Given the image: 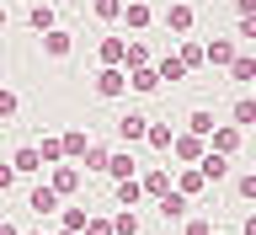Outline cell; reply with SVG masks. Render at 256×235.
Wrapping results in <instances>:
<instances>
[{
  "label": "cell",
  "instance_id": "cell-1",
  "mask_svg": "<svg viewBox=\"0 0 256 235\" xmlns=\"http://www.w3.org/2000/svg\"><path fill=\"white\" fill-rule=\"evenodd\" d=\"M198 171H203V176H214V182H219V176L230 171V166H224V150H208V155H203V166H198Z\"/></svg>",
  "mask_w": 256,
  "mask_h": 235
},
{
  "label": "cell",
  "instance_id": "cell-2",
  "mask_svg": "<svg viewBox=\"0 0 256 235\" xmlns=\"http://www.w3.org/2000/svg\"><path fill=\"white\" fill-rule=\"evenodd\" d=\"M203 54H208L214 64H235V43H224V38H219V43H208Z\"/></svg>",
  "mask_w": 256,
  "mask_h": 235
},
{
  "label": "cell",
  "instance_id": "cell-3",
  "mask_svg": "<svg viewBox=\"0 0 256 235\" xmlns=\"http://www.w3.org/2000/svg\"><path fill=\"white\" fill-rule=\"evenodd\" d=\"M96 91H102V96H118V91H123V75H118V70H102Z\"/></svg>",
  "mask_w": 256,
  "mask_h": 235
},
{
  "label": "cell",
  "instance_id": "cell-4",
  "mask_svg": "<svg viewBox=\"0 0 256 235\" xmlns=\"http://www.w3.org/2000/svg\"><path fill=\"white\" fill-rule=\"evenodd\" d=\"M102 59H107V64L128 59V43H123V38H107V43H102Z\"/></svg>",
  "mask_w": 256,
  "mask_h": 235
},
{
  "label": "cell",
  "instance_id": "cell-5",
  "mask_svg": "<svg viewBox=\"0 0 256 235\" xmlns=\"http://www.w3.org/2000/svg\"><path fill=\"white\" fill-rule=\"evenodd\" d=\"M144 134H150L144 118H139V112H128V118H123V139H144Z\"/></svg>",
  "mask_w": 256,
  "mask_h": 235
},
{
  "label": "cell",
  "instance_id": "cell-6",
  "mask_svg": "<svg viewBox=\"0 0 256 235\" xmlns=\"http://www.w3.org/2000/svg\"><path fill=\"white\" fill-rule=\"evenodd\" d=\"M166 22H171L176 32H187V27H192V6H171V16H166Z\"/></svg>",
  "mask_w": 256,
  "mask_h": 235
},
{
  "label": "cell",
  "instance_id": "cell-7",
  "mask_svg": "<svg viewBox=\"0 0 256 235\" xmlns=\"http://www.w3.org/2000/svg\"><path fill=\"white\" fill-rule=\"evenodd\" d=\"M182 208H187V198H182V192H166V203H160V214H166V219H176Z\"/></svg>",
  "mask_w": 256,
  "mask_h": 235
},
{
  "label": "cell",
  "instance_id": "cell-8",
  "mask_svg": "<svg viewBox=\"0 0 256 235\" xmlns=\"http://www.w3.org/2000/svg\"><path fill=\"white\" fill-rule=\"evenodd\" d=\"M43 48H48V54H64V48H70V32H54V27H48Z\"/></svg>",
  "mask_w": 256,
  "mask_h": 235
},
{
  "label": "cell",
  "instance_id": "cell-9",
  "mask_svg": "<svg viewBox=\"0 0 256 235\" xmlns=\"http://www.w3.org/2000/svg\"><path fill=\"white\" fill-rule=\"evenodd\" d=\"M235 139H240L235 128H219V134H214V150H224V155H230V150H235Z\"/></svg>",
  "mask_w": 256,
  "mask_h": 235
},
{
  "label": "cell",
  "instance_id": "cell-10",
  "mask_svg": "<svg viewBox=\"0 0 256 235\" xmlns=\"http://www.w3.org/2000/svg\"><path fill=\"white\" fill-rule=\"evenodd\" d=\"M38 166H43L38 150H22V155H16V171H38Z\"/></svg>",
  "mask_w": 256,
  "mask_h": 235
},
{
  "label": "cell",
  "instance_id": "cell-11",
  "mask_svg": "<svg viewBox=\"0 0 256 235\" xmlns=\"http://www.w3.org/2000/svg\"><path fill=\"white\" fill-rule=\"evenodd\" d=\"M32 27L48 32V27H54V11H48V6H32Z\"/></svg>",
  "mask_w": 256,
  "mask_h": 235
},
{
  "label": "cell",
  "instance_id": "cell-12",
  "mask_svg": "<svg viewBox=\"0 0 256 235\" xmlns=\"http://www.w3.org/2000/svg\"><path fill=\"white\" fill-rule=\"evenodd\" d=\"M134 86H139V91H155V86H160V75H155V70H144V64H139V75H134Z\"/></svg>",
  "mask_w": 256,
  "mask_h": 235
},
{
  "label": "cell",
  "instance_id": "cell-13",
  "mask_svg": "<svg viewBox=\"0 0 256 235\" xmlns=\"http://www.w3.org/2000/svg\"><path fill=\"white\" fill-rule=\"evenodd\" d=\"M144 22H150V6H139V0H134V6H128V27H144Z\"/></svg>",
  "mask_w": 256,
  "mask_h": 235
},
{
  "label": "cell",
  "instance_id": "cell-14",
  "mask_svg": "<svg viewBox=\"0 0 256 235\" xmlns=\"http://www.w3.org/2000/svg\"><path fill=\"white\" fill-rule=\"evenodd\" d=\"M235 123H256V102H235Z\"/></svg>",
  "mask_w": 256,
  "mask_h": 235
},
{
  "label": "cell",
  "instance_id": "cell-15",
  "mask_svg": "<svg viewBox=\"0 0 256 235\" xmlns=\"http://www.w3.org/2000/svg\"><path fill=\"white\" fill-rule=\"evenodd\" d=\"M192 134H214V118L208 112H192Z\"/></svg>",
  "mask_w": 256,
  "mask_h": 235
},
{
  "label": "cell",
  "instance_id": "cell-16",
  "mask_svg": "<svg viewBox=\"0 0 256 235\" xmlns=\"http://www.w3.org/2000/svg\"><path fill=\"white\" fill-rule=\"evenodd\" d=\"M118 11H123V0H96V16H107V22H112Z\"/></svg>",
  "mask_w": 256,
  "mask_h": 235
},
{
  "label": "cell",
  "instance_id": "cell-17",
  "mask_svg": "<svg viewBox=\"0 0 256 235\" xmlns=\"http://www.w3.org/2000/svg\"><path fill=\"white\" fill-rule=\"evenodd\" d=\"M182 70H187L182 59H166V64H160V75H166V80H182Z\"/></svg>",
  "mask_w": 256,
  "mask_h": 235
},
{
  "label": "cell",
  "instance_id": "cell-18",
  "mask_svg": "<svg viewBox=\"0 0 256 235\" xmlns=\"http://www.w3.org/2000/svg\"><path fill=\"white\" fill-rule=\"evenodd\" d=\"M240 38H246V43H256V11H251V16H240Z\"/></svg>",
  "mask_w": 256,
  "mask_h": 235
},
{
  "label": "cell",
  "instance_id": "cell-19",
  "mask_svg": "<svg viewBox=\"0 0 256 235\" xmlns=\"http://www.w3.org/2000/svg\"><path fill=\"white\" fill-rule=\"evenodd\" d=\"M256 75V59H235V80H251Z\"/></svg>",
  "mask_w": 256,
  "mask_h": 235
},
{
  "label": "cell",
  "instance_id": "cell-20",
  "mask_svg": "<svg viewBox=\"0 0 256 235\" xmlns=\"http://www.w3.org/2000/svg\"><path fill=\"white\" fill-rule=\"evenodd\" d=\"M11 112H16V96H11V91H0V118H11Z\"/></svg>",
  "mask_w": 256,
  "mask_h": 235
},
{
  "label": "cell",
  "instance_id": "cell-21",
  "mask_svg": "<svg viewBox=\"0 0 256 235\" xmlns=\"http://www.w3.org/2000/svg\"><path fill=\"white\" fill-rule=\"evenodd\" d=\"M240 192H246V198H256V176H240Z\"/></svg>",
  "mask_w": 256,
  "mask_h": 235
},
{
  "label": "cell",
  "instance_id": "cell-22",
  "mask_svg": "<svg viewBox=\"0 0 256 235\" xmlns=\"http://www.w3.org/2000/svg\"><path fill=\"white\" fill-rule=\"evenodd\" d=\"M235 11H240V16H251V11H256V0H235Z\"/></svg>",
  "mask_w": 256,
  "mask_h": 235
},
{
  "label": "cell",
  "instance_id": "cell-23",
  "mask_svg": "<svg viewBox=\"0 0 256 235\" xmlns=\"http://www.w3.org/2000/svg\"><path fill=\"white\" fill-rule=\"evenodd\" d=\"M0 187H11V166H0Z\"/></svg>",
  "mask_w": 256,
  "mask_h": 235
},
{
  "label": "cell",
  "instance_id": "cell-24",
  "mask_svg": "<svg viewBox=\"0 0 256 235\" xmlns=\"http://www.w3.org/2000/svg\"><path fill=\"white\" fill-rule=\"evenodd\" d=\"M246 235H256V219H246Z\"/></svg>",
  "mask_w": 256,
  "mask_h": 235
},
{
  "label": "cell",
  "instance_id": "cell-25",
  "mask_svg": "<svg viewBox=\"0 0 256 235\" xmlns=\"http://www.w3.org/2000/svg\"><path fill=\"white\" fill-rule=\"evenodd\" d=\"M0 27H6V11H0Z\"/></svg>",
  "mask_w": 256,
  "mask_h": 235
},
{
  "label": "cell",
  "instance_id": "cell-26",
  "mask_svg": "<svg viewBox=\"0 0 256 235\" xmlns=\"http://www.w3.org/2000/svg\"><path fill=\"white\" fill-rule=\"evenodd\" d=\"M0 235H11V230H6V224H0Z\"/></svg>",
  "mask_w": 256,
  "mask_h": 235
},
{
  "label": "cell",
  "instance_id": "cell-27",
  "mask_svg": "<svg viewBox=\"0 0 256 235\" xmlns=\"http://www.w3.org/2000/svg\"><path fill=\"white\" fill-rule=\"evenodd\" d=\"M251 86H256V75H251Z\"/></svg>",
  "mask_w": 256,
  "mask_h": 235
}]
</instances>
